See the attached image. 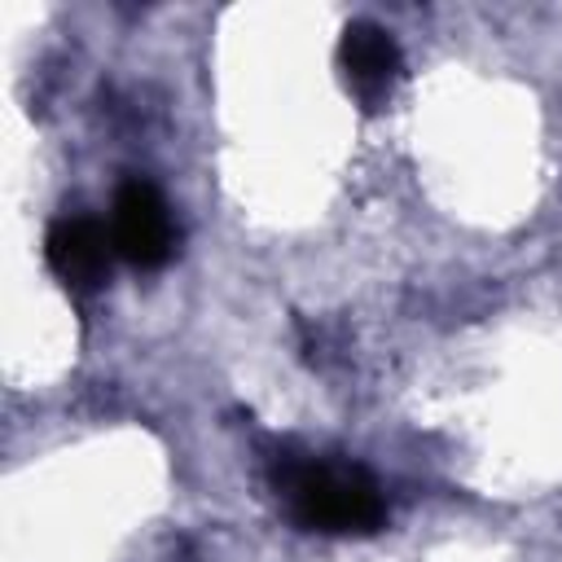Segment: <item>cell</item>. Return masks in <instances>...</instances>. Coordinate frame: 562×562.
Listing matches in <instances>:
<instances>
[{
    "mask_svg": "<svg viewBox=\"0 0 562 562\" xmlns=\"http://www.w3.org/2000/svg\"><path fill=\"white\" fill-rule=\"evenodd\" d=\"M110 241H114V255L132 268H162L171 255H176V220H171V206L167 198L132 176L114 189V202H110Z\"/></svg>",
    "mask_w": 562,
    "mask_h": 562,
    "instance_id": "2",
    "label": "cell"
},
{
    "mask_svg": "<svg viewBox=\"0 0 562 562\" xmlns=\"http://www.w3.org/2000/svg\"><path fill=\"white\" fill-rule=\"evenodd\" d=\"M338 57H342V70H347L351 92H356L369 110L391 97V88H395V79H400V66H404L395 35L382 31V26H373V22H356V26L347 31Z\"/></svg>",
    "mask_w": 562,
    "mask_h": 562,
    "instance_id": "4",
    "label": "cell"
},
{
    "mask_svg": "<svg viewBox=\"0 0 562 562\" xmlns=\"http://www.w3.org/2000/svg\"><path fill=\"white\" fill-rule=\"evenodd\" d=\"M110 255H114L110 228L97 224L92 215H57L48 224L44 259L57 272V281H66L70 290H79V294L97 290L110 272Z\"/></svg>",
    "mask_w": 562,
    "mask_h": 562,
    "instance_id": "3",
    "label": "cell"
},
{
    "mask_svg": "<svg viewBox=\"0 0 562 562\" xmlns=\"http://www.w3.org/2000/svg\"><path fill=\"white\" fill-rule=\"evenodd\" d=\"M268 474H272V487H277L285 514L303 531L369 536L386 522V496H382L378 479L356 461L281 448L268 461Z\"/></svg>",
    "mask_w": 562,
    "mask_h": 562,
    "instance_id": "1",
    "label": "cell"
}]
</instances>
